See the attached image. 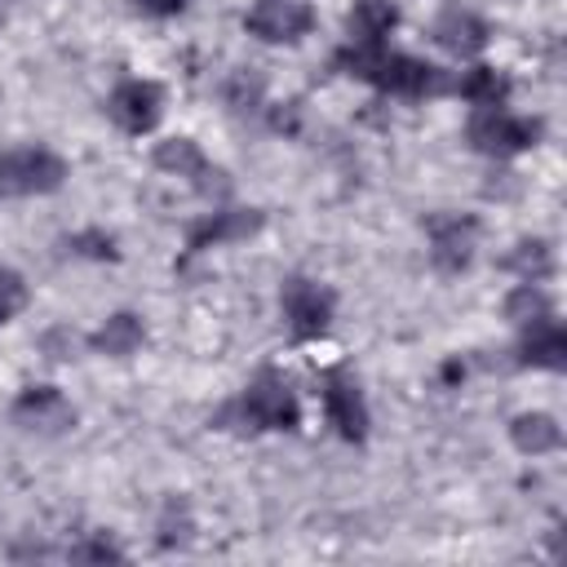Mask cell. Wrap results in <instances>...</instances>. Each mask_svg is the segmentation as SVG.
I'll list each match as a JSON object with an SVG mask.
<instances>
[{
    "label": "cell",
    "instance_id": "obj_22",
    "mask_svg": "<svg viewBox=\"0 0 567 567\" xmlns=\"http://www.w3.org/2000/svg\"><path fill=\"white\" fill-rule=\"evenodd\" d=\"M190 0H133V9L137 13H146V18H173V13H182Z\"/></svg>",
    "mask_w": 567,
    "mask_h": 567
},
{
    "label": "cell",
    "instance_id": "obj_2",
    "mask_svg": "<svg viewBox=\"0 0 567 567\" xmlns=\"http://www.w3.org/2000/svg\"><path fill=\"white\" fill-rule=\"evenodd\" d=\"M301 421V408H297V394L288 385L284 372L275 368H261L217 416V425H235V430H248V434H270V430H297Z\"/></svg>",
    "mask_w": 567,
    "mask_h": 567
},
{
    "label": "cell",
    "instance_id": "obj_20",
    "mask_svg": "<svg viewBox=\"0 0 567 567\" xmlns=\"http://www.w3.org/2000/svg\"><path fill=\"white\" fill-rule=\"evenodd\" d=\"M27 301H31V288H27V279H22L18 270L0 266V323H13V319L27 310Z\"/></svg>",
    "mask_w": 567,
    "mask_h": 567
},
{
    "label": "cell",
    "instance_id": "obj_10",
    "mask_svg": "<svg viewBox=\"0 0 567 567\" xmlns=\"http://www.w3.org/2000/svg\"><path fill=\"white\" fill-rule=\"evenodd\" d=\"M9 416H13V425H22L31 434H62L75 425V408L58 385H27L13 399Z\"/></svg>",
    "mask_w": 567,
    "mask_h": 567
},
{
    "label": "cell",
    "instance_id": "obj_19",
    "mask_svg": "<svg viewBox=\"0 0 567 567\" xmlns=\"http://www.w3.org/2000/svg\"><path fill=\"white\" fill-rule=\"evenodd\" d=\"M549 310H554V306H549V297L540 292V284H527V279L505 297V319L518 323V328L532 323V319H540V315H549Z\"/></svg>",
    "mask_w": 567,
    "mask_h": 567
},
{
    "label": "cell",
    "instance_id": "obj_16",
    "mask_svg": "<svg viewBox=\"0 0 567 567\" xmlns=\"http://www.w3.org/2000/svg\"><path fill=\"white\" fill-rule=\"evenodd\" d=\"M452 93L465 97L470 106H501V102H509V75L501 66L478 62V66L452 75Z\"/></svg>",
    "mask_w": 567,
    "mask_h": 567
},
{
    "label": "cell",
    "instance_id": "obj_17",
    "mask_svg": "<svg viewBox=\"0 0 567 567\" xmlns=\"http://www.w3.org/2000/svg\"><path fill=\"white\" fill-rule=\"evenodd\" d=\"M142 341H146V328H142V319L128 315V310L111 315V319L89 337V346H93L97 354H111V359H128V354H137Z\"/></svg>",
    "mask_w": 567,
    "mask_h": 567
},
{
    "label": "cell",
    "instance_id": "obj_6",
    "mask_svg": "<svg viewBox=\"0 0 567 567\" xmlns=\"http://www.w3.org/2000/svg\"><path fill=\"white\" fill-rule=\"evenodd\" d=\"M425 239H430L434 270L461 275L474 261V248H478V217H470V213H434L425 221Z\"/></svg>",
    "mask_w": 567,
    "mask_h": 567
},
{
    "label": "cell",
    "instance_id": "obj_12",
    "mask_svg": "<svg viewBox=\"0 0 567 567\" xmlns=\"http://www.w3.org/2000/svg\"><path fill=\"white\" fill-rule=\"evenodd\" d=\"M430 35H434V44H443V49L456 53V58H474V53L492 40L487 22H483L474 9H465V4L439 9V18L430 22Z\"/></svg>",
    "mask_w": 567,
    "mask_h": 567
},
{
    "label": "cell",
    "instance_id": "obj_4",
    "mask_svg": "<svg viewBox=\"0 0 567 567\" xmlns=\"http://www.w3.org/2000/svg\"><path fill=\"white\" fill-rule=\"evenodd\" d=\"M66 159L49 146H13L0 151V195L4 199H31V195H53L66 182Z\"/></svg>",
    "mask_w": 567,
    "mask_h": 567
},
{
    "label": "cell",
    "instance_id": "obj_23",
    "mask_svg": "<svg viewBox=\"0 0 567 567\" xmlns=\"http://www.w3.org/2000/svg\"><path fill=\"white\" fill-rule=\"evenodd\" d=\"M71 558H124V549L111 540H89V545H75Z\"/></svg>",
    "mask_w": 567,
    "mask_h": 567
},
{
    "label": "cell",
    "instance_id": "obj_14",
    "mask_svg": "<svg viewBox=\"0 0 567 567\" xmlns=\"http://www.w3.org/2000/svg\"><path fill=\"white\" fill-rule=\"evenodd\" d=\"M151 159H155V168H164V173H173V177H186V182H195L199 190H213V186H217V168L199 155V146H195L190 137H168V142H159Z\"/></svg>",
    "mask_w": 567,
    "mask_h": 567
},
{
    "label": "cell",
    "instance_id": "obj_3",
    "mask_svg": "<svg viewBox=\"0 0 567 567\" xmlns=\"http://www.w3.org/2000/svg\"><path fill=\"white\" fill-rule=\"evenodd\" d=\"M465 142H470L478 155L509 159V155L532 151V146L540 142V120L514 115L505 102H501V106H470V120H465Z\"/></svg>",
    "mask_w": 567,
    "mask_h": 567
},
{
    "label": "cell",
    "instance_id": "obj_9",
    "mask_svg": "<svg viewBox=\"0 0 567 567\" xmlns=\"http://www.w3.org/2000/svg\"><path fill=\"white\" fill-rule=\"evenodd\" d=\"M244 31L266 44H297L315 31V9L306 0H257L244 13Z\"/></svg>",
    "mask_w": 567,
    "mask_h": 567
},
{
    "label": "cell",
    "instance_id": "obj_15",
    "mask_svg": "<svg viewBox=\"0 0 567 567\" xmlns=\"http://www.w3.org/2000/svg\"><path fill=\"white\" fill-rule=\"evenodd\" d=\"M257 226H261V213H257V208H221V213H213L204 226L190 230V252L217 248V244H230V239H244V235H252Z\"/></svg>",
    "mask_w": 567,
    "mask_h": 567
},
{
    "label": "cell",
    "instance_id": "obj_21",
    "mask_svg": "<svg viewBox=\"0 0 567 567\" xmlns=\"http://www.w3.org/2000/svg\"><path fill=\"white\" fill-rule=\"evenodd\" d=\"M509 266H514L527 284H540V279L549 275V248H545L540 239H527V244H518V252L509 257Z\"/></svg>",
    "mask_w": 567,
    "mask_h": 567
},
{
    "label": "cell",
    "instance_id": "obj_8",
    "mask_svg": "<svg viewBox=\"0 0 567 567\" xmlns=\"http://www.w3.org/2000/svg\"><path fill=\"white\" fill-rule=\"evenodd\" d=\"M106 115H111V124L120 128V133H128V137H142V133H151L155 124H159V115H164V93H159V84L155 80H120L111 93H106Z\"/></svg>",
    "mask_w": 567,
    "mask_h": 567
},
{
    "label": "cell",
    "instance_id": "obj_18",
    "mask_svg": "<svg viewBox=\"0 0 567 567\" xmlns=\"http://www.w3.org/2000/svg\"><path fill=\"white\" fill-rule=\"evenodd\" d=\"M509 439H514L518 452L545 456V452H554V447L563 443V425H558L549 412H523V416L509 421Z\"/></svg>",
    "mask_w": 567,
    "mask_h": 567
},
{
    "label": "cell",
    "instance_id": "obj_11",
    "mask_svg": "<svg viewBox=\"0 0 567 567\" xmlns=\"http://www.w3.org/2000/svg\"><path fill=\"white\" fill-rule=\"evenodd\" d=\"M518 368H567V332L558 323V315H540L532 323H523V337H518Z\"/></svg>",
    "mask_w": 567,
    "mask_h": 567
},
{
    "label": "cell",
    "instance_id": "obj_7",
    "mask_svg": "<svg viewBox=\"0 0 567 567\" xmlns=\"http://www.w3.org/2000/svg\"><path fill=\"white\" fill-rule=\"evenodd\" d=\"M319 399H323L328 425H332L346 443H363V439H368V399H363V385L354 381V372H346V368L323 372Z\"/></svg>",
    "mask_w": 567,
    "mask_h": 567
},
{
    "label": "cell",
    "instance_id": "obj_13",
    "mask_svg": "<svg viewBox=\"0 0 567 567\" xmlns=\"http://www.w3.org/2000/svg\"><path fill=\"white\" fill-rule=\"evenodd\" d=\"M394 27H399L394 0H354V9L346 13V44L377 49V44H385V35Z\"/></svg>",
    "mask_w": 567,
    "mask_h": 567
},
{
    "label": "cell",
    "instance_id": "obj_5",
    "mask_svg": "<svg viewBox=\"0 0 567 567\" xmlns=\"http://www.w3.org/2000/svg\"><path fill=\"white\" fill-rule=\"evenodd\" d=\"M279 310L288 319V332L297 341H315L332 328V315H337V297L328 284L319 279H306V275H288L284 288H279Z\"/></svg>",
    "mask_w": 567,
    "mask_h": 567
},
{
    "label": "cell",
    "instance_id": "obj_1",
    "mask_svg": "<svg viewBox=\"0 0 567 567\" xmlns=\"http://www.w3.org/2000/svg\"><path fill=\"white\" fill-rule=\"evenodd\" d=\"M337 71L381 89V93H394V97H439V93H452V75L425 58H412V53H399L390 44H377V49H354V44H341L337 58H332Z\"/></svg>",
    "mask_w": 567,
    "mask_h": 567
}]
</instances>
